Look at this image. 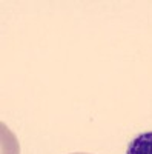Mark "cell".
Wrapping results in <instances>:
<instances>
[{"label":"cell","mask_w":152,"mask_h":154,"mask_svg":"<svg viewBox=\"0 0 152 154\" xmlns=\"http://www.w3.org/2000/svg\"><path fill=\"white\" fill-rule=\"evenodd\" d=\"M126 154H152V131L138 134L132 139Z\"/></svg>","instance_id":"cell-1"},{"label":"cell","mask_w":152,"mask_h":154,"mask_svg":"<svg viewBox=\"0 0 152 154\" xmlns=\"http://www.w3.org/2000/svg\"><path fill=\"white\" fill-rule=\"evenodd\" d=\"M72 154H88V152H72Z\"/></svg>","instance_id":"cell-2"}]
</instances>
